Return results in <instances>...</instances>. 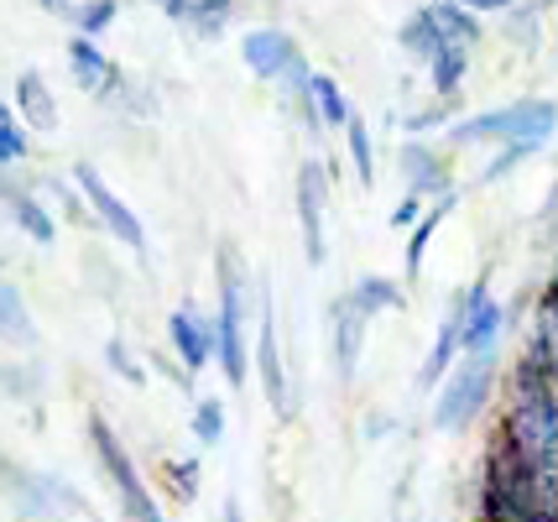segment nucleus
I'll list each match as a JSON object with an SVG mask.
<instances>
[{
	"mask_svg": "<svg viewBox=\"0 0 558 522\" xmlns=\"http://www.w3.org/2000/svg\"><path fill=\"white\" fill-rule=\"evenodd\" d=\"M215 288H219V308H215V366L225 372V381L241 392L251 381V272H245L241 251L219 246L215 251Z\"/></svg>",
	"mask_w": 558,
	"mask_h": 522,
	"instance_id": "obj_1",
	"label": "nucleus"
},
{
	"mask_svg": "<svg viewBox=\"0 0 558 522\" xmlns=\"http://www.w3.org/2000/svg\"><path fill=\"white\" fill-rule=\"evenodd\" d=\"M496 428L533 465L537 497H543V512H548V486L558 481V387H548V392H507V408H501Z\"/></svg>",
	"mask_w": 558,
	"mask_h": 522,
	"instance_id": "obj_2",
	"label": "nucleus"
},
{
	"mask_svg": "<svg viewBox=\"0 0 558 522\" xmlns=\"http://www.w3.org/2000/svg\"><path fill=\"white\" fill-rule=\"evenodd\" d=\"M84 434H89V449H95L99 471L110 475V486H116L121 522H168L162 518V507H157V491L146 486L136 454H131L125 439L110 428V418H105V413H89V418H84Z\"/></svg>",
	"mask_w": 558,
	"mask_h": 522,
	"instance_id": "obj_3",
	"label": "nucleus"
},
{
	"mask_svg": "<svg viewBox=\"0 0 558 522\" xmlns=\"http://www.w3.org/2000/svg\"><path fill=\"white\" fill-rule=\"evenodd\" d=\"M558 131V105L554 100H511L496 105V110H481V116H464V121L449 125V142L454 147H486V142H533V147H548Z\"/></svg>",
	"mask_w": 558,
	"mask_h": 522,
	"instance_id": "obj_4",
	"label": "nucleus"
},
{
	"mask_svg": "<svg viewBox=\"0 0 558 522\" xmlns=\"http://www.w3.org/2000/svg\"><path fill=\"white\" fill-rule=\"evenodd\" d=\"M496 398V355H460L454 372L434 387V428L464 434Z\"/></svg>",
	"mask_w": 558,
	"mask_h": 522,
	"instance_id": "obj_5",
	"label": "nucleus"
},
{
	"mask_svg": "<svg viewBox=\"0 0 558 522\" xmlns=\"http://www.w3.org/2000/svg\"><path fill=\"white\" fill-rule=\"evenodd\" d=\"M0 491L11 501V512L22 522H63L73 512H84V497L69 481L43 471H26L22 460H0Z\"/></svg>",
	"mask_w": 558,
	"mask_h": 522,
	"instance_id": "obj_6",
	"label": "nucleus"
},
{
	"mask_svg": "<svg viewBox=\"0 0 558 522\" xmlns=\"http://www.w3.org/2000/svg\"><path fill=\"white\" fill-rule=\"evenodd\" d=\"M335 199V178L329 168L308 157V162H298V178H292V209H298V235H303V256H308V267H324V256H329V235H324V209Z\"/></svg>",
	"mask_w": 558,
	"mask_h": 522,
	"instance_id": "obj_7",
	"label": "nucleus"
},
{
	"mask_svg": "<svg viewBox=\"0 0 558 522\" xmlns=\"http://www.w3.org/2000/svg\"><path fill=\"white\" fill-rule=\"evenodd\" d=\"M73 189L84 194V204H89V215H95L116 241H125V251H136V256H146V224H142V215L131 209V204L99 178V168L95 162H73Z\"/></svg>",
	"mask_w": 558,
	"mask_h": 522,
	"instance_id": "obj_8",
	"label": "nucleus"
},
{
	"mask_svg": "<svg viewBox=\"0 0 558 522\" xmlns=\"http://www.w3.org/2000/svg\"><path fill=\"white\" fill-rule=\"evenodd\" d=\"M256 308H262V319H256V381H262V392H267L271 413L282 423H292L298 402H292V392H288V366H282V340H277V319H271L267 288H256Z\"/></svg>",
	"mask_w": 558,
	"mask_h": 522,
	"instance_id": "obj_9",
	"label": "nucleus"
},
{
	"mask_svg": "<svg viewBox=\"0 0 558 522\" xmlns=\"http://www.w3.org/2000/svg\"><path fill=\"white\" fill-rule=\"evenodd\" d=\"M168 345H172L178 366H183L189 376L209 372V366H215V345H219L215 314H204L198 303H178V308L168 314Z\"/></svg>",
	"mask_w": 558,
	"mask_h": 522,
	"instance_id": "obj_10",
	"label": "nucleus"
},
{
	"mask_svg": "<svg viewBox=\"0 0 558 522\" xmlns=\"http://www.w3.org/2000/svg\"><path fill=\"white\" fill-rule=\"evenodd\" d=\"M507 324H511L507 303L490 299V282L475 277V282H470V314H464V324H460V355H496Z\"/></svg>",
	"mask_w": 558,
	"mask_h": 522,
	"instance_id": "obj_11",
	"label": "nucleus"
},
{
	"mask_svg": "<svg viewBox=\"0 0 558 522\" xmlns=\"http://www.w3.org/2000/svg\"><path fill=\"white\" fill-rule=\"evenodd\" d=\"M365 329H371V319L350 303V293H340V299L329 303V350H335V376H340L344 387H350L355 372H361Z\"/></svg>",
	"mask_w": 558,
	"mask_h": 522,
	"instance_id": "obj_12",
	"label": "nucleus"
},
{
	"mask_svg": "<svg viewBox=\"0 0 558 522\" xmlns=\"http://www.w3.org/2000/svg\"><path fill=\"white\" fill-rule=\"evenodd\" d=\"M397 168H402V183H408V194H417L423 204L454 189V173H449V162H444V157H438L428 142H417V136H408V142H402V151H397Z\"/></svg>",
	"mask_w": 558,
	"mask_h": 522,
	"instance_id": "obj_13",
	"label": "nucleus"
},
{
	"mask_svg": "<svg viewBox=\"0 0 558 522\" xmlns=\"http://www.w3.org/2000/svg\"><path fill=\"white\" fill-rule=\"evenodd\" d=\"M292 52H303V48L292 43L282 26H251L241 37L245 69H251V78H262V84H277V74L292 63Z\"/></svg>",
	"mask_w": 558,
	"mask_h": 522,
	"instance_id": "obj_14",
	"label": "nucleus"
},
{
	"mask_svg": "<svg viewBox=\"0 0 558 522\" xmlns=\"http://www.w3.org/2000/svg\"><path fill=\"white\" fill-rule=\"evenodd\" d=\"M69 74H73V84H78L84 95L105 100V89L116 84L121 63H116V58H105V48H99V43H89V37H78V32H73V37H69Z\"/></svg>",
	"mask_w": 558,
	"mask_h": 522,
	"instance_id": "obj_15",
	"label": "nucleus"
},
{
	"mask_svg": "<svg viewBox=\"0 0 558 522\" xmlns=\"http://www.w3.org/2000/svg\"><path fill=\"white\" fill-rule=\"evenodd\" d=\"M11 110H16V121H22L26 131H43V136L58 131V95H52V84L37 74V69H22V74H16V105H11Z\"/></svg>",
	"mask_w": 558,
	"mask_h": 522,
	"instance_id": "obj_16",
	"label": "nucleus"
},
{
	"mask_svg": "<svg viewBox=\"0 0 558 522\" xmlns=\"http://www.w3.org/2000/svg\"><path fill=\"white\" fill-rule=\"evenodd\" d=\"M460 209V194L449 189V194H438L423 215H417V224L408 230V246H402V267H408V277H417L423 272V262H428V246H434V235H438V224L449 220Z\"/></svg>",
	"mask_w": 558,
	"mask_h": 522,
	"instance_id": "obj_17",
	"label": "nucleus"
},
{
	"mask_svg": "<svg viewBox=\"0 0 558 522\" xmlns=\"http://www.w3.org/2000/svg\"><path fill=\"white\" fill-rule=\"evenodd\" d=\"M0 345H11V350L37 345V319H32L22 288L11 277H0Z\"/></svg>",
	"mask_w": 558,
	"mask_h": 522,
	"instance_id": "obj_18",
	"label": "nucleus"
},
{
	"mask_svg": "<svg viewBox=\"0 0 558 522\" xmlns=\"http://www.w3.org/2000/svg\"><path fill=\"white\" fill-rule=\"evenodd\" d=\"M350 303L361 308L365 319H381V314H397V308H408V293H402V282H397V277L365 272L361 282L350 288Z\"/></svg>",
	"mask_w": 558,
	"mask_h": 522,
	"instance_id": "obj_19",
	"label": "nucleus"
},
{
	"mask_svg": "<svg viewBox=\"0 0 558 522\" xmlns=\"http://www.w3.org/2000/svg\"><path fill=\"white\" fill-rule=\"evenodd\" d=\"M428 16H434V26L444 32V43H454V48H481L486 43V26H481V16L475 11H464V5H454V0H434L428 5Z\"/></svg>",
	"mask_w": 558,
	"mask_h": 522,
	"instance_id": "obj_20",
	"label": "nucleus"
},
{
	"mask_svg": "<svg viewBox=\"0 0 558 522\" xmlns=\"http://www.w3.org/2000/svg\"><path fill=\"white\" fill-rule=\"evenodd\" d=\"M428 69V84H434V95L438 100H460V89H464V74H470V52L454 48V43H444V48L423 63Z\"/></svg>",
	"mask_w": 558,
	"mask_h": 522,
	"instance_id": "obj_21",
	"label": "nucleus"
},
{
	"mask_svg": "<svg viewBox=\"0 0 558 522\" xmlns=\"http://www.w3.org/2000/svg\"><path fill=\"white\" fill-rule=\"evenodd\" d=\"M308 105H314V121L318 125H335V131H344V121L355 116L335 74H314V84H308Z\"/></svg>",
	"mask_w": 558,
	"mask_h": 522,
	"instance_id": "obj_22",
	"label": "nucleus"
},
{
	"mask_svg": "<svg viewBox=\"0 0 558 522\" xmlns=\"http://www.w3.org/2000/svg\"><path fill=\"white\" fill-rule=\"evenodd\" d=\"M397 43H402V48L413 52L417 63H428V58H434L438 48H444V32L434 26V16H428V5H417L413 16L402 22V32H397Z\"/></svg>",
	"mask_w": 558,
	"mask_h": 522,
	"instance_id": "obj_23",
	"label": "nucleus"
},
{
	"mask_svg": "<svg viewBox=\"0 0 558 522\" xmlns=\"http://www.w3.org/2000/svg\"><path fill=\"white\" fill-rule=\"evenodd\" d=\"M344 147H350V168L361 178V189H376V142H371V125L361 116L344 121Z\"/></svg>",
	"mask_w": 558,
	"mask_h": 522,
	"instance_id": "obj_24",
	"label": "nucleus"
},
{
	"mask_svg": "<svg viewBox=\"0 0 558 522\" xmlns=\"http://www.w3.org/2000/svg\"><path fill=\"white\" fill-rule=\"evenodd\" d=\"M235 11H241V0H189V22L183 26H194L198 37H225L230 32V22H235Z\"/></svg>",
	"mask_w": 558,
	"mask_h": 522,
	"instance_id": "obj_25",
	"label": "nucleus"
},
{
	"mask_svg": "<svg viewBox=\"0 0 558 522\" xmlns=\"http://www.w3.org/2000/svg\"><path fill=\"white\" fill-rule=\"evenodd\" d=\"M116 16H121V0H78V5H73V32L99 43V37L116 26Z\"/></svg>",
	"mask_w": 558,
	"mask_h": 522,
	"instance_id": "obj_26",
	"label": "nucleus"
},
{
	"mask_svg": "<svg viewBox=\"0 0 558 522\" xmlns=\"http://www.w3.org/2000/svg\"><path fill=\"white\" fill-rule=\"evenodd\" d=\"M189 428H194V439L204 449H219L225 445V428H230V413H225V402L219 398H198L194 402V418H189Z\"/></svg>",
	"mask_w": 558,
	"mask_h": 522,
	"instance_id": "obj_27",
	"label": "nucleus"
},
{
	"mask_svg": "<svg viewBox=\"0 0 558 522\" xmlns=\"http://www.w3.org/2000/svg\"><path fill=\"white\" fill-rule=\"evenodd\" d=\"M198 475H204V465H198L194 454H183V460L168 454V460H162V486H168V497L183 501V507L198 497Z\"/></svg>",
	"mask_w": 558,
	"mask_h": 522,
	"instance_id": "obj_28",
	"label": "nucleus"
},
{
	"mask_svg": "<svg viewBox=\"0 0 558 522\" xmlns=\"http://www.w3.org/2000/svg\"><path fill=\"white\" fill-rule=\"evenodd\" d=\"M0 387L16 402H32L43 392V366L37 361H11V366H0Z\"/></svg>",
	"mask_w": 558,
	"mask_h": 522,
	"instance_id": "obj_29",
	"label": "nucleus"
},
{
	"mask_svg": "<svg viewBox=\"0 0 558 522\" xmlns=\"http://www.w3.org/2000/svg\"><path fill=\"white\" fill-rule=\"evenodd\" d=\"M105 366H110V372L121 376V381H131V387H146V366H142V355H136V350L125 345L121 335H110V340H105Z\"/></svg>",
	"mask_w": 558,
	"mask_h": 522,
	"instance_id": "obj_30",
	"label": "nucleus"
},
{
	"mask_svg": "<svg viewBox=\"0 0 558 522\" xmlns=\"http://www.w3.org/2000/svg\"><path fill=\"white\" fill-rule=\"evenodd\" d=\"M543 11H548V0H527V5H517V0H511V11H501V16H511V43H517V48H533L537 43V16H543Z\"/></svg>",
	"mask_w": 558,
	"mask_h": 522,
	"instance_id": "obj_31",
	"label": "nucleus"
},
{
	"mask_svg": "<svg viewBox=\"0 0 558 522\" xmlns=\"http://www.w3.org/2000/svg\"><path fill=\"white\" fill-rule=\"evenodd\" d=\"M533 151H543V147H533V142H501V151L486 162V173H481V183H501L507 173H517Z\"/></svg>",
	"mask_w": 558,
	"mask_h": 522,
	"instance_id": "obj_32",
	"label": "nucleus"
},
{
	"mask_svg": "<svg viewBox=\"0 0 558 522\" xmlns=\"http://www.w3.org/2000/svg\"><path fill=\"white\" fill-rule=\"evenodd\" d=\"M26 151H32V136H26L22 121L0 125V173H11V168H22Z\"/></svg>",
	"mask_w": 558,
	"mask_h": 522,
	"instance_id": "obj_33",
	"label": "nucleus"
},
{
	"mask_svg": "<svg viewBox=\"0 0 558 522\" xmlns=\"http://www.w3.org/2000/svg\"><path fill=\"white\" fill-rule=\"evenodd\" d=\"M449 116H454V100L423 105V110H413V116H402V131H408V136H423V131H438V125H454Z\"/></svg>",
	"mask_w": 558,
	"mask_h": 522,
	"instance_id": "obj_34",
	"label": "nucleus"
},
{
	"mask_svg": "<svg viewBox=\"0 0 558 522\" xmlns=\"http://www.w3.org/2000/svg\"><path fill=\"white\" fill-rule=\"evenodd\" d=\"M43 189H48L52 199H58V209H63V215H69V220H89V204H84V194H73L69 183H58V178H48V183H43Z\"/></svg>",
	"mask_w": 558,
	"mask_h": 522,
	"instance_id": "obj_35",
	"label": "nucleus"
},
{
	"mask_svg": "<svg viewBox=\"0 0 558 522\" xmlns=\"http://www.w3.org/2000/svg\"><path fill=\"white\" fill-rule=\"evenodd\" d=\"M423 209H428V204L417 199V194H402V199L391 204V224H397V230H413V224H417V215H423Z\"/></svg>",
	"mask_w": 558,
	"mask_h": 522,
	"instance_id": "obj_36",
	"label": "nucleus"
},
{
	"mask_svg": "<svg viewBox=\"0 0 558 522\" xmlns=\"http://www.w3.org/2000/svg\"><path fill=\"white\" fill-rule=\"evenodd\" d=\"M391 428H397V418H391V413H365V423H361L365 439H387Z\"/></svg>",
	"mask_w": 558,
	"mask_h": 522,
	"instance_id": "obj_37",
	"label": "nucleus"
},
{
	"mask_svg": "<svg viewBox=\"0 0 558 522\" xmlns=\"http://www.w3.org/2000/svg\"><path fill=\"white\" fill-rule=\"evenodd\" d=\"M537 224H543V230H558V183L548 189V204H543V215H537Z\"/></svg>",
	"mask_w": 558,
	"mask_h": 522,
	"instance_id": "obj_38",
	"label": "nucleus"
},
{
	"mask_svg": "<svg viewBox=\"0 0 558 522\" xmlns=\"http://www.w3.org/2000/svg\"><path fill=\"white\" fill-rule=\"evenodd\" d=\"M464 11H475V16H486V11H511V0H454Z\"/></svg>",
	"mask_w": 558,
	"mask_h": 522,
	"instance_id": "obj_39",
	"label": "nucleus"
},
{
	"mask_svg": "<svg viewBox=\"0 0 558 522\" xmlns=\"http://www.w3.org/2000/svg\"><path fill=\"white\" fill-rule=\"evenodd\" d=\"M219 522H245V512H241V501H225V518Z\"/></svg>",
	"mask_w": 558,
	"mask_h": 522,
	"instance_id": "obj_40",
	"label": "nucleus"
},
{
	"mask_svg": "<svg viewBox=\"0 0 558 522\" xmlns=\"http://www.w3.org/2000/svg\"><path fill=\"white\" fill-rule=\"evenodd\" d=\"M78 0H43V11H73Z\"/></svg>",
	"mask_w": 558,
	"mask_h": 522,
	"instance_id": "obj_41",
	"label": "nucleus"
},
{
	"mask_svg": "<svg viewBox=\"0 0 558 522\" xmlns=\"http://www.w3.org/2000/svg\"><path fill=\"white\" fill-rule=\"evenodd\" d=\"M11 121H16V110H11V105L0 100V125H11Z\"/></svg>",
	"mask_w": 558,
	"mask_h": 522,
	"instance_id": "obj_42",
	"label": "nucleus"
},
{
	"mask_svg": "<svg viewBox=\"0 0 558 522\" xmlns=\"http://www.w3.org/2000/svg\"><path fill=\"white\" fill-rule=\"evenodd\" d=\"M543 522H558V512H554V518H543Z\"/></svg>",
	"mask_w": 558,
	"mask_h": 522,
	"instance_id": "obj_43",
	"label": "nucleus"
}]
</instances>
